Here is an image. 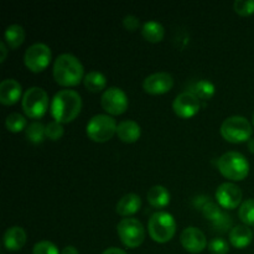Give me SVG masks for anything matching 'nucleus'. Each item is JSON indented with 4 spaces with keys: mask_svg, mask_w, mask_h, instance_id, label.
<instances>
[{
    "mask_svg": "<svg viewBox=\"0 0 254 254\" xmlns=\"http://www.w3.org/2000/svg\"><path fill=\"white\" fill-rule=\"evenodd\" d=\"M82 108L81 96L72 89L57 92L51 101V114L59 123L64 124L74 121Z\"/></svg>",
    "mask_w": 254,
    "mask_h": 254,
    "instance_id": "obj_1",
    "label": "nucleus"
},
{
    "mask_svg": "<svg viewBox=\"0 0 254 254\" xmlns=\"http://www.w3.org/2000/svg\"><path fill=\"white\" fill-rule=\"evenodd\" d=\"M52 72L55 81L64 87L77 86L84 78L83 64L71 54H62L57 56Z\"/></svg>",
    "mask_w": 254,
    "mask_h": 254,
    "instance_id": "obj_2",
    "label": "nucleus"
},
{
    "mask_svg": "<svg viewBox=\"0 0 254 254\" xmlns=\"http://www.w3.org/2000/svg\"><path fill=\"white\" fill-rule=\"evenodd\" d=\"M218 170L226 179L242 181L250 174V163L243 154L238 151H227L218 159Z\"/></svg>",
    "mask_w": 254,
    "mask_h": 254,
    "instance_id": "obj_3",
    "label": "nucleus"
},
{
    "mask_svg": "<svg viewBox=\"0 0 254 254\" xmlns=\"http://www.w3.org/2000/svg\"><path fill=\"white\" fill-rule=\"evenodd\" d=\"M148 231L151 240L158 243H166L174 238L176 233L175 218L171 213L159 211L151 215L148 222Z\"/></svg>",
    "mask_w": 254,
    "mask_h": 254,
    "instance_id": "obj_4",
    "label": "nucleus"
},
{
    "mask_svg": "<svg viewBox=\"0 0 254 254\" xmlns=\"http://www.w3.org/2000/svg\"><path fill=\"white\" fill-rule=\"evenodd\" d=\"M253 128L247 118L242 116H232L225 119L221 126V135L228 143L238 144L250 141L252 138Z\"/></svg>",
    "mask_w": 254,
    "mask_h": 254,
    "instance_id": "obj_5",
    "label": "nucleus"
},
{
    "mask_svg": "<svg viewBox=\"0 0 254 254\" xmlns=\"http://www.w3.org/2000/svg\"><path fill=\"white\" fill-rule=\"evenodd\" d=\"M117 128L118 124L113 117L109 114H97L87 123L86 133L91 140L96 143H106L117 134Z\"/></svg>",
    "mask_w": 254,
    "mask_h": 254,
    "instance_id": "obj_6",
    "label": "nucleus"
},
{
    "mask_svg": "<svg viewBox=\"0 0 254 254\" xmlns=\"http://www.w3.org/2000/svg\"><path fill=\"white\" fill-rule=\"evenodd\" d=\"M49 103L46 91L40 87H31L27 89L21 99L22 111L31 119L42 118L49 109Z\"/></svg>",
    "mask_w": 254,
    "mask_h": 254,
    "instance_id": "obj_7",
    "label": "nucleus"
},
{
    "mask_svg": "<svg viewBox=\"0 0 254 254\" xmlns=\"http://www.w3.org/2000/svg\"><path fill=\"white\" fill-rule=\"evenodd\" d=\"M122 243L128 248H136L145 240V228L136 218H123L117 226Z\"/></svg>",
    "mask_w": 254,
    "mask_h": 254,
    "instance_id": "obj_8",
    "label": "nucleus"
},
{
    "mask_svg": "<svg viewBox=\"0 0 254 254\" xmlns=\"http://www.w3.org/2000/svg\"><path fill=\"white\" fill-rule=\"evenodd\" d=\"M51 50L42 42H36L27 47L24 55V64L31 72L39 73L47 68L51 61Z\"/></svg>",
    "mask_w": 254,
    "mask_h": 254,
    "instance_id": "obj_9",
    "label": "nucleus"
},
{
    "mask_svg": "<svg viewBox=\"0 0 254 254\" xmlns=\"http://www.w3.org/2000/svg\"><path fill=\"white\" fill-rule=\"evenodd\" d=\"M128 97L123 89L118 87H109L103 92L101 106L109 116H121L128 108Z\"/></svg>",
    "mask_w": 254,
    "mask_h": 254,
    "instance_id": "obj_10",
    "label": "nucleus"
},
{
    "mask_svg": "<svg viewBox=\"0 0 254 254\" xmlns=\"http://www.w3.org/2000/svg\"><path fill=\"white\" fill-rule=\"evenodd\" d=\"M201 108L200 99L190 91H185L178 94L173 102V109L178 117L183 119H189L196 116Z\"/></svg>",
    "mask_w": 254,
    "mask_h": 254,
    "instance_id": "obj_11",
    "label": "nucleus"
},
{
    "mask_svg": "<svg viewBox=\"0 0 254 254\" xmlns=\"http://www.w3.org/2000/svg\"><path fill=\"white\" fill-rule=\"evenodd\" d=\"M242 191L232 183H225L216 190V200L221 207L226 210H233L242 205Z\"/></svg>",
    "mask_w": 254,
    "mask_h": 254,
    "instance_id": "obj_12",
    "label": "nucleus"
},
{
    "mask_svg": "<svg viewBox=\"0 0 254 254\" xmlns=\"http://www.w3.org/2000/svg\"><path fill=\"white\" fill-rule=\"evenodd\" d=\"M174 86V78L168 72H156L149 74L143 82V89L149 94L159 96L168 93Z\"/></svg>",
    "mask_w": 254,
    "mask_h": 254,
    "instance_id": "obj_13",
    "label": "nucleus"
},
{
    "mask_svg": "<svg viewBox=\"0 0 254 254\" xmlns=\"http://www.w3.org/2000/svg\"><path fill=\"white\" fill-rule=\"evenodd\" d=\"M180 242L183 247L185 248V251L192 254L201 253L207 247V240H206L205 233L198 228L192 227V226L185 228L181 232Z\"/></svg>",
    "mask_w": 254,
    "mask_h": 254,
    "instance_id": "obj_14",
    "label": "nucleus"
},
{
    "mask_svg": "<svg viewBox=\"0 0 254 254\" xmlns=\"http://www.w3.org/2000/svg\"><path fill=\"white\" fill-rule=\"evenodd\" d=\"M21 84L14 78H6L0 83V102L4 106H12L21 98Z\"/></svg>",
    "mask_w": 254,
    "mask_h": 254,
    "instance_id": "obj_15",
    "label": "nucleus"
},
{
    "mask_svg": "<svg viewBox=\"0 0 254 254\" xmlns=\"http://www.w3.org/2000/svg\"><path fill=\"white\" fill-rule=\"evenodd\" d=\"M2 243L4 247L10 252H17L21 250L26 243V232L24 228L19 226H12L7 228L2 237Z\"/></svg>",
    "mask_w": 254,
    "mask_h": 254,
    "instance_id": "obj_16",
    "label": "nucleus"
},
{
    "mask_svg": "<svg viewBox=\"0 0 254 254\" xmlns=\"http://www.w3.org/2000/svg\"><path fill=\"white\" fill-rule=\"evenodd\" d=\"M117 135L124 143H135L141 135V128L135 121H131V119H126V121H122L118 124V128H117Z\"/></svg>",
    "mask_w": 254,
    "mask_h": 254,
    "instance_id": "obj_17",
    "label": "nucleus"
},
{
    "mask_svg": "<svg viewBox=\"0 0 254 254\" xmlns=\"http://www.w3.org/2000/svg\"><path fill=\"white\" fill-rule=\"evenodd\" d=\"M141 200L136 193H127L117 203L116 211L118 215L123 217H129L133 216L140 210Z\"/></svg>",
    "mask_w": 254,
    "mask_h": 254,
    "instance_id": "obj_18",
    "label": "nucleus"
},
{
    "mask_svg": "<svg viewBox=\"0 0 254 254\" xmlns=\"http://www.w3.org/2000/svg\"><path fill=\"white\" fill-rule=\"evenodd\" d=\"M253 241V231L248 226L240 225L236 226L230 232V242L231 245L238 250L248 247Z\"/></svg>",
    "mask_w": 254,
    "mask_h": 254,
    "instance_id": "obj_19",
    "label": "nucleus"
},
{
    "mask_svg": "<svg viewBox=\"0 0 254 254\" xmlns=\"http://www.w3.org/2000/svg\"><path fill=\"white\" fill-rule=\"evenodd\" d=\"M148 202L155 208H164L170 203V192L165 186L155 185L148 191Z\"/></svg>",
    "mask_w": 254,
    "mask_h": 254,
    "instance_id": "obj_20",
    "label": "nucleus"
},
{
    "mask_svg": "<svg viewBox=\"0 0 254 254\" xmlns=\"http://www.w3.org/2000/svg\"><path fill=\"white\" fill-rule=\"evenodd\" d=\"M141 35L144 39L149 42H160L165 36V30L160 22L155 21V20H149L141 27Z\"/></svg>",
    "mask_w": 254,
    "mask_h": 254,
    "instance_id": "obj_21",
    "label": "nucleus"
},
{
    "mask_svg": "<svg viewBox=\"0 0 254 254\" xmlns=\"http://www.w3.org/2000/svg\"><path fill=\"white\" fill-rule=\"evenodd\" d=\"M25 40V30L21 25H10L6 27L4 34V41L7 45V47L11 50L17 49L22 45Z\"/></svg>",
    "mask_w": 254,
    "mask_h": 254,
    "instance_id": "obj_22",
    "label": "nucleus"
},
{
    "mask_svg": "<svg viewBox=\"0 0 254 254\" xmlns=\"http://www.w3.org/2000/svg\"><path fill=\"white\" fill-rule=\"evenodd\" d=\"M83 83H84V87H86L89 92L98 93V92H102L104 88H106L107 78L102 72L91 71L84 76Z\"/></svg>",
    "mask_w": 254,
    "mask_h": 254,
    "instance_id": "obj_23",
    "label": "nucleus"
},
{
    "mask_svg": "<svg viewBox=\"0 0 254 254\" xmlns=\"http://www.w3.org/2000/svg\"><path fill=\"white\" fill-rule=\"evenodd\" d=\"M190 92H192L198 99H203V101H207L211 99L215 96V84L212 83L208 79H200V81L195 82V83L191 86Z\"/></svg>",
    "mask_w": 254,
    "mask_h": 254,
    "instance_id": "obj_24",
    "label": "nucleus"
},
{
    "mask_svg": "<svg viewBox=\"0 0 254 254\" xmlns=\"http://www.w3.org/2000/svg\"><path fill=\"white\" fill-rule=\"evenodd\" d=\"M26 139L32 144H40L46 138V127L40 122H32L25 129Z\"/></svg>",
    "mask_w": 254,
    "mask_h": 254,
    "instance_id": "obj_25",
    "label": "nucleus"
},
{
    "mask_svg": "<svg viewBox=\"0 0 254 254\" xmlns=\"http://www.w3.org/2000/svg\"><path fill=\"white\" fill-rule=\"evenodd\" d=\"M5 126L6 129L11 133H20L21 130H25L27 128V121L22 114L20 113H11L5 119Z\"/></svg>",
    "mask_w": 254,
    "mask_h": 254,
    "instance_id": "obj_26",
    "label": "nucleus"
},
{
    "mask_svg": "<svg viewBox=\"0 0 254 254\" xmlns=\"http://www.w3.org/2000/svg\"><path fill=\"white\" fill-rule=\"evenodd\" d=\"M240 220L246 226H254V198H248L240 206Z\"/></svg>",
    "mask_w": 254,
    "mask_h": 254,
    "instance_id": "obj_27",
    "label": "nucleus"
},
{
    "mask_svg": "<svg viewBox=\"0 0 254 254\" xmlns=\"http://www.w3.org/2000/svg\"><path fill=\"white\" fill-rule=\"evenodd\" d=\"M202 215L205 216L206 220L213 221V222H217L218 220H221L222 217V211H221L220 205L215 202H211V201H207L205 202V205L202 206Z\"/></svg>",
    "mask_w": 254,
    "mask_h": 254,
    "instance_id": "obj_28",
    "label": "nucleus"
},
{
    "mask_svg": "<svg viewBox=\"0 0 254 254\" xmlns=\"http://www.w3.org/2000/svg\"><path fill=\"white\" fill-rule=\"evenodd\" d=\"M64 126L61 123H59V122L52 121L46 126V138H49L50 140H60L64 136Z\"/></svg>",
    "mask_w": 254,
    "mask_h": 254,
    "instance_id": "obj_29",
    "label": "nucleus"
},
{
    "mask_svg": "<svg viewBox=\"0 0 254 254\" xmlns=\"http://www.w3.org/2000/svg\"><path fill=\"white\" fill-rule=\"evenodd\" d=\"M233 7L241 16H250L254 14V0H236Z\"/></svg>",
    "mask_w": 254,
    "mask_h": 254,
    "instance_id": "obj_30",
    "label": "nucleus"
},
{
    "mask_svg": "<svg viewBox=\"0 0 254 254\" xmlns=\"http://www.w3.org/2000/svg\"><path fill=\"white\" fill-rule=\"evenodd\" d=\"M32 254H60V251L50 241H40L32 248Z\"/></svg>",
    "mask_w": 254,
    "mask_h": 254,
    "instance_id": "obj_31",
    "label": "nucleus"
},
{
    "mask_svg": "<svg viewBox=\"0 0 254 254\" xmlns=\"http://www.w3.org/2000/svg\"><path fill=\"white\" fill-rule=\"evenodd\" d=\"M208 251L212 254H227L230 246L223 238H213L208 242Z\"/></svg>",
    "mask_w": 254,
    "mask_h": 254,
    "instance_id": "obj_32",
    "label": "nucleus"
},
{
    "mask_svg": "<svg viewBox=\"0 0 254 254\" xmlns=\"http://www.w3.org/2000/svg\"><path fill=\"white\" fill-rule=\"evenodd\" d=\"M139 25H140L139 19L136 16H134V15H127V16H124L123 26L128 31H135V30L139 29Z\"/></svg>",
    "mask_w": 254,
    "mask_h": 254,
    "instance_id": "obj_33",
    "label": "nucleus"
},
{
    "mask_svg": "<svg viewBox=\"0 0 254 254\" xmlns=\"http://www.w3.org/2000/svg\"><path fill=\"white\" fill-rule=\"evenodd\" d=\"M7 45L5 44V41L0 42V51H1V57H0V64H4L5 59H6V55H7Z\"/></svg>",
    "mask_w": 254,
    "mask_h": 254,
    "instance_id": "obj_34",
    "label": "nucleus"
},
{
    "mask_svg": "<svg viewBox=\"0 0 254 254\" xmlns=\"http://www.w3.org/2000/svg\"><path fill=\"white\" fill-rule=\"evenodd\" d=\"M102 254H127L126 251L121 250V248H117V247H111V248H107Z\"/></svg>",
    "mask_w": 254,
    "mask_h": 254,
    "instance_id": "obj_35",
    "label": "nucleus"
},
{
    "mask_svg": "<svg viewBox=\"0 0 254 254\" xmlns=\"http://www.w3.org/2000/svg\"><path fill=\"white\" fill-rule=\"evenodd\" d=\"M61 254H79V253L78 251H77V248L73 247V246H66V247L61 251Z\"/></svg>",
    "mask_w": 254,
    "mask_h": 254,
    "instance_id": "obj_36",
    "label": "nucleus"
},
{
    "mask_svg": "<svg viewBox=\"0 0 254 254\" xmlns=\"http://www.w3.org/2000/svg\"><path fill=\"white\" fill-rule=\"evenodd\" d=\"M248 149H250L251 153L254 154V138H251L248 141Z\"/></svg>",
    "mask_w": 254,
    "mask_h": 254,
    "instance_id": "obj_37",
    "label": "nucleus"
},
{
    "mask_svg": "<svg viewBox=\"0 0 254 254\" xmlns=\"http://www.w3.org/2000/svg\"><path fill=\"white\" fill-rule=\"evenodd\" d=\"M253 127H254V112H253Z\"/></svg>",
    "mask_w": 254,
    "mask_h": 254,
    "instance_id": "obj_38",
    "label": "nucleus"
}]
</instances>
